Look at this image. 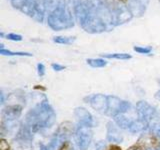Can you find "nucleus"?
<instances>
[{
    "label": "nucleus",
    "instance_id": "18",
    "mask_svg": "<svg viewBox=\"0 0 160 150\" xmlns=\"http://www.w3.org/2000/svg\"><path fill=\"white\" fill-rule=\"evenodd\" d=\"M86 62L93 68H102L107 65V61L102 58H88L86 59Z\"/></svg>",
    "mask_w": 160,
    "mask_h": 150
},
{
    "label": "nucleus",
    "instance_id": "31",
    "mask_svg": "<svg viewBox=\"0 0 160 150\" xmlns=\"http://www.w3.org/2000/svg\"><path fill=\"white\" fill-rule=\"evenodd\" d=\"M127 150H145V148L143 146H141L140 144H135V145H132V146H130Z\"/></svg>",
    "mask_w": 160,
    "mask_h": 150
},
{
    "label": "nucleus",
    "instance_id": "34",
    "mask_svg": "<svg viewBox=\"0 0 160 150\" xmlns=\"http://www.w3.org/2000/svg\"><path fill=\"white\" fill-rule=\"evenodd\" d=\"M155 98L157 100H160V90H158V91L155 93Z\"/></svg>",
    "mask_w": 160,
    "mask_h": 150
},
{
    "label": "nucleus",
    "instance_id": "7",
    "mask_svg": "<svg viewBox=\"0 0 160 150\" xmlns=\"http://www.w3.org/2000/svg\"><path fill=\"white\" fill-rule=\"evenodd\" d=\"M74 115L76 117L79 125H83V126L92 127L94 124L93 116L91 115L87 109L84 107H77L74 110Z\"/></svg>",
    "mask_w": 160,
    "mask_h": 150
},
{
    "label": "nucleus",
    "instance_id": "33",
    "mask_svg": "<svg viewBox=\"0 0 160 150\" xmlns=\"http://www.w3.org/2000/svg\"><path fill=\"white\" fill-rule=\"evenodd\" d=\"M106 150H121V148H120V147L118 146V145L113 144V145H110V146H109Z\"/></svg>",
    "mask_w": 160,
    "mask_h": 150
},
{
    "label": "nucleus",
    "instance_id": "22",
    "mask_svg": "<svg viewBox=\"0 0 160 150\" xmlns=\"http://www.w3.org/2000/svg\"><path fill=\"white\" fill-rule=\"evenodd\" d=\"M133 50L140 54H150L152 52V47H150V46H134Z\"/></svg>",
    "mask_w": 160,
    "mask_h": 150
},
{
    "label": "nucleus",
    "instance_id": "2",
    "mask_svg": "<svg viewBox=\"0 0 160 150\" xmlns=\"http://www.w3.org/2000/svg\"><path fill=\"white\" fill-rule=\"evenodd\" d=\"M73 15L69 4L65 0H60L58 6L48 15V25L55 31L71 28L74 25Z\"/></svg>",
    "mask_w": 160,
    "mask_h": 150
},
{
    "label": "nucleus",
    "instance_id": "38",
    "mask_svg": "<svg viewBox=\"0 0 160 150\" xmlns=\"http://www.w3.org/2000/svg\"><path fill=\"white\" fill-rule=\"evenodd\" d=\"M159 2H160V0H159Z\"/></svg>",
    "mask_w": 160,
    "mask_h": 150
},
{
    "label": "nucleus",
    "instance_id": "20",
    "mask_svg": "<svg viewBox=\"0 0 160 150\" xmlns=\"http://www.w3.org/2000/svg\"><path fill=\"white\" fill-rule=\"evenodd\" d=\"M59 143H60L59 139L54 135V136L52 137V139L50 140V142L47 145H41L40 150H55V148L58 146Z\"/></svg>",
    "mask_w": 160,
    "mask_h": 150
},
{
    "label": "nucleus",
    "instance_id": "4",
    "mask_svg": "<svg viewBox=\"0 0 160 150\" xmlns=\"http://www.w3.org/2000/svg\"><path fill=\"white\" fill-rule=\"evenodd\" d=\"M84 101L86 103H89L95 111L100 113H106L107 107H108V100L107 96L103 94H94L90 95V96L84 98Z\"/></svg>",
    "mask_w": 160,
    "mask_h": 150
},
{
    "label": "nucleus",
    "instance_id": "15",
    "mask_svg": "<svg viewBox=\"0 0 160 150\" xmlns=\"http://www.w3.org/2000/svg\"><path fill=\"white\" fill-rule=\"evenodd\" d=\"M114 121L115 124L117 125L119 128L121 129H129L130 125H131V122L130 119L127 118L126 116H124L123 114H117L114 116Z\"/></svg>",
    "mask_w": 160,
    "mask_h": 150
},
{
    "label": "nucleus",
    "instance_id": "26",
    "mask_svg": "<svg viewBox=\"0 0 160 150\" xmlns=\"http://www.w3.org/2000/svg\"><path fill=\"white\" fill-rule=\"evenodd\" d=\"M151 132L152 134H154L155 136L160 137V124L155 123L151 126Z\"/></svg>",
    "mask_w": 160,
    "mask_h": 150
},
{
    "label": "nucleus",
    "instance_id": "10",
    "mask_svg": "<svg viewBox=\"0 0 160 150\" xmlns=\"http://www.w3.org/2000/svg\"><path fill=\"white\" fill-rule=\"evenodd\" d=\"M73 132V125L70 122H64L62 124H60V126L58 127L57 131L55 132V136H56L59 141L61 143L66 142L68 138L71 136V134Z\"/></svg>",
    "mask_w": 160,
    "mask_h": 150
},
{
    "label": "nucleus",
    "instance_id": "3",
    "mask_svg": "<svg viewBox=\"0 0 160 150\" xmlns=\"http://www.w3.org/2000/svg\"><path fill=\"white\" fill-rule=\"evenodd\" d=\"M93 138V132L91 127L83 126L79 125L75 131V141L79 148V150H86L92 141Z\"/></svg>",
    "mask_w": 160,
    "mask_h": 150
},
{
    "label": "nucleus",
    "instance_id": "24",
    "mask_svg": "<svg viewBox=\"0 0 160 150\" xmlns=\"http://www.w3.org/2000/svg\"><path fill=\"white\" fill-rule=\"evenodd\" d=\"M131 107V104L127 101H122L121 105H120V108H119V113L118 114H124L125 112H127L128 110Z\"/></svg>",
    "mask_w": 160,
    "mask_h": 150
},
{
    "label": "nucleus",
    "instance_id": "25",
    "mask_svg": "<svg viewBox=\"0 0 160 150\" xmlns=\"http://www.w3.org/2000/svg\"><path fill=\"white\" fill-rule=\"evenodd\" d=\"M6 37L8 40H11V41H22V36L19 34H16V33H9V34H6Z\"/></svg>",
    "mask_w": 160,
    "mask_h": 150
},
{
    "label": "nucleus",
    "instance_id": "14",
    "mask_svg": "<svg viewBox=\"0 0 160 150\" xmlns=\"http://www.w3.org/2000/svg\"><path fill=\"white\" fill-rule=\"evenodd\" d=\"M148 124L149 123L143 121L141 119H137V120H135V121L131 122V125H130L128 130L131 133H138V132H141L143 130L146 129L148 127Z\"/></svg>",
    "mask_w": 160,
    "mask_h": 150
},
{
    "label": "nucleus",
    "instance_id": "32",
    "mask_svg": "<svg viewBox=\"0 0 160 150\" xmlns=\"http://www.w3.org/2000/svg\"><path fill=\"white\" fill-rule=\"evenodd\" d=\"M95 150H105V144L104 142H99L96 145V149Z\"/></svg>",
    "mask_w": 160,
    "mask_h": 150
},
{
    "label": "nucleus",
    "instance_id": "29",
    "mask_svg": "<svg viewBox=\"0 0 160 150\" xmlns=\"http://www.w3.org/2000/svg\"><path fill=\"white\" fill-rule=\"evenodd\" d=\"M59 150H73V146L69 141H66V142L62 143V145L60 146Z\"/></svg>",
    "mask_w": 160,
    "mask_h": 150
},
{
    "label": "nucleus",
    "instance_id": "12",
    "mask_svg": "<svg viewBox=\"0 0 160 150\" xmlns=\"http://www.w3.org/2000/svg\"><path fill=\"white\" fill-rule=\"evenodd\" d=\"M107 100H108V107H107V112L106 114L110 115V116H115L119 113V108L120 105H121L122 100H120L118 97L116 96H107Z\"/></svg>",
    "mask_w": 160,
    "mask_h": 150
},
{
    "label": "nucleus",
    "instance_id": "16",
    "mask_svg": "<svg viewBox=\"0 0 160 150\" xmlns=\"http://www.w3.org/2000/svg\"><path fill=\"white\" fill-rule=\"evenodd\" d=\"M0 54L5 55V56H27V57H31L33 56V54L28 53V52H21V51H11L9 49H5L3 44L0 45Z\"/></svg>",
    "mask_w": 160,
    "mask_h": 150
},
{
    "label": "nucleus",
    "instance_id": "1",
    "mask_svg": "<svg viewBox=\"0 0 160 150\" xmlns=\"http://www.w3.org/2000/svg\"><path fill=\"white\" fill-rule=\"evenodd\" d=\"M55 118L56 114L51 105L45 99L29 110L25 117V121L32 132H38L42 129L51 127L55 122Z\"/></svg>",
    "mask_w": 160,
    "mask_h": 150
},
{
    "label": "nucleus",
    "instance_id": "13",
    "mask_svg": "<svg viewBox=\"0 0 160 150\" xmlns=\"http://www.w3.org/2000/svg\"><path fill=\"white\" fill-rule=\"evenodd\" d=\"M16 138L18 140H20L21 142H26V141H31L33 136H32V131L31 129H30L26 124L25 125H21V127H20L19 131L17 133V136Z\"/></svg>",
    "mask_w": 160,
    "mask_h": 150
},
{
    "label": "nucleus",
    "instance_id": "30",
    "mask_svg": "<svg viewBox=\"0 0 160 150\" xmlns=\"http://www.w3.org/2000/svg\"><path fill=\"white\" fill-rule=\"evenodd\" d=\"M51 67L53 68V70H55V71H62V70H64L65 68H66L65 66H63V65L58 64V63H52Z\"/></svg>",
    "mask_w": 160,
    "mask_h": 150
},
{
    "label": "nucleus",
    "instance_id": "23",
    "mask_svg": "<svg viewBox=\"0 0 160 150\" xmlns=\"http://www.w3.org/2000/svg\"><path fill=\"white\" fill-rule=\"evenodd\" d=\"M28 1L29 0H11V4L15 8L22 9L25 6V4H26Z\"/></svg>",
    "mask_w": 160,
    "mask_h": 150
},
{
    "label": "nucleus",
    "instance_id": "6",
    "mask_svg": "<svg viewBox=\"0 0 160 150\" xmlns=\"http://www.w3.org/2000/svg\"><path fill=\"white\" fill-rule=\"evenodd\" d=\"M149 0H127V8L132 16L141 17L148 6Z\"/></svg>",
    "mask_w": 160,
    "mask_h": 150
},
{
    "label": "nucleus",
    "instance_id": "28",
    "mask_svg": "<svg viewBox=\"0 0 160 150\" xmlns=\"http://www.w3.org/2000/svg\"><path fill=\"white\" fill-rule=\"evenodd\" d=\"M0 150H10V146L8 142L3 138L0 140Z\"/></svg>",
    "mask_w": 160,
    "mask_h": 150
},
{
    "label": "nucleus",
    "instance_id": "36",
    "mask_svg": "<svg viewBox=\"0 0 160 150\" xmlns=\"http://www.w3.org/2000/svg\"><path fill=\"white\" fill-rule=\"evenodd\" d=\"M118 1H122V2H124V1H126V0H118Z\"/></svg>",
    "mask_w": 160,
    "mask_h": 150
},
{
    "label": "nucleus",
    "instance_id": "27",
    "mask_svg": "<svg viewBox=\"0 0 160 150\" xmlns=\"http://www.w3.org/2000/svg\"><path fill=\"white\" fill-rule=\"evenodd\" d=\"M37 72L40 77H42L45 75V66L43 63H38L37 64Z\"/></svg>",
    "mask_w": 160,
    "mask_h": 150
},
{
    "label": "nucleus",
    "instance_id": "9",
    "mask_svg": "<svg viewBox=\"0 0 160 150\" xmlns=\"http://www.w3.org/2000/svg\"><path fill=\"white\" fill-rule=\"evenodd\" d=\"M138 144H140L144 148H150L155 150H158L160 148V141L158 140L157 136L150 133L142 134L138 139Z\"/></svg>",
    "mask_w": 160,
    "mask_h": 150
},
{
    "label": "nucleus",
    "instance_id": "35",
    "mask_svg": "<svg viewBox=\"0 0 160 150\" xmlns=\"http://www.w3.org/2000/svg\"><path fill=\"white\" fill-rule=\"evenodd\" d=\"M0 96H1V100H0V103L3 104L4 103V94H3V92L0 93Z\"/></svg>",
    "mask_w": 160,
    "mask_h": 150
},
{
    "label": "nucleus",
    "instance_id": "21",
    "mask_svg": "<svg viewBox=\"0 0 160 150\" xmlns=\"http://www.w3.org/2000/svg\"><path fill=\"white\" fill-rule=\"evenodd\" d=\"M53 41L57 44H66L70 45L75 41V37H64V36H56L53 38Z\"/></svg>",
    "mask_w": 160,
    "mask_h": 150
},
{
    "label": "nucleus",
    "instance_id": "8",
    "mask_svg": "<svg viewBox=\"0 0 160 150\" xmlns=\"http://www.w3.org/2000/svg\"><path fill=\"white\" fill-rule=\"evenodd\" d=\"M22 113V107L19 105H10L2 110V121L13 122L20 117Z\"/></svg>",
    "mask_w": 160,
    "mask_h": 150
},
{
    "label": "nucleus",
    "instance_id": "5",
    "mask_svg": "<svg viewBox=\"0 0 160 150\" xmlns=\"http://www.w3.org/2000/svg\"><path fill=\"white\" fill-rule=\"evenodd\" d=\"M136 112L138 115V119H141L143 121L149 123L156 115V110L146 101H138L136 103Z\"/></svg>",
    "mask_w": 160,
    "mask_h": 150
},
{
    "label": "nucleus",
    "instance_id": "37",
    "mask_svg": "<svg viewBox=\"0 0 160 150\" xmlns=\"http://www.w3.org/2000/svg\"><path fill=\"white\" fill-rule=\"evenodd\" d=\"M158 83L160 84V79H158Z\"/></svg>",
    "mask_w": 160,
    "mask_h": 150
},
{
    "label": "nucleus",
    "instance_id": "17",
    "mask_svg": "<svg viewBox=\"0 0 160 150\" xmlns=\"http://www.w3.org/2000/svg\"><path fill=\"white\" fill-rule=\"evenodd\" d=\"M103 58L107 59H117V60H128L131 59L132 56L127 53H103L101 54Z\"/></svg>",
    "mask_w": 160,
    "mask_h": 150
},
{
    "label": "nucleus",
    "instance_id": "19",
    "mask_svg": "<svg viewBox=\"0 0 160 150\" xmlns=\"http://www.w3.org/2000/svg\"><path fill=\"white\" fill-rule=\"evenodd\" d=\"M59 2H60V0H43L44 8L46 11L51 13L53 10L58 6Z\"/></svg>",
    "mask_w": 160,
    "mask_h": 150
},
{
    "label": "nucleus",
    "instance_id": "11",
    "mask_svg": "<svg viewBox=\"0 0 160 150\" xmlns=\"http://www.w3.org/2000/svg\"><path fill=\"white\" fill-rule=\"evenodd\" d=\"M106 129H107L106 138L109 142H114V143L122 142L123 136H122V134L120 133L117 125H115L113 122L109 121L106 125Z\"/></svg>",
    "mask_w": 160,
    "mask_h": 150
}]
</instances>
